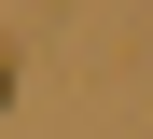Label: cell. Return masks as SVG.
Returning <instances> with one entry per match:
<instances>
[{"mask_svg": "<svg viewBox=\"0 0 153 139\" xmlns=\"http://www.w3.org/2000/svg\"><path fill=\"white\" fill-rule=\"evenodd\" d=\"M0 97H14V42H0Z\"/></svg>", "mask_w": 153, "mask_h": 139, "instance_id": "cell-1", "label": "cell"}]
</instances>
